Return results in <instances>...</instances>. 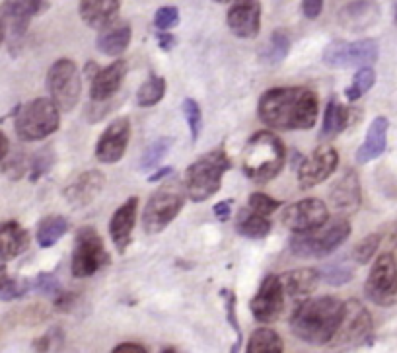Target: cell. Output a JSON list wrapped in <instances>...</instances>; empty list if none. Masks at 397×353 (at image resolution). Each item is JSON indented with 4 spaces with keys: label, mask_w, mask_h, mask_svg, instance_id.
I'll return each mask as SVG.
<instances>
[{
    "label": "cell",
    "mask_w": 397,
    "mask_h": 353,
    "mask_svg": "<svg viewBox=\"0 0 397 353\" xmlns=\"http://www.w3.org/2000/svg\"><path fill=\"white\" fill-rule=\"evenodd\" d=\"M257 114L265 125L279 131L312 129L320 114L317 94L304 86H281L267 90L257 104Z\"/></svg>",
    "instance_id": "obj_1"
},
{
    "label": "cell",
    "mask_w": 397,
    "mask_h": 353,
    "mask_svg": "<svg viewBox=\"0 0 397 353\" xmlns=\"http://www.w3.org/2000/svg\"><path fill=\"white\" fill-rule=\"evenodd\" d=\"M345 302L335 297L304 299L290 316V330L306 343L324 345L331 342L343 318Z\"/></svg>",
    "instance_id": "obj_2"
},
{
    "label": "cell",
    "mask_w": 397,
    "mask_h": 353,
    "mask_svg": "<svg viewBox=\"0 0 397 353\" xmlns=\"http://www.w3.org/2000/svg\"><path fill=\"white\" fill-rule=\"evenodd\" d=\"M286 162V149L271 131H259L251 137L241 152V170L251 182L265 183L279 176Z\"/></svg>",
    "instance_id": "obj_3"
},
{
    "label": "cell",
    "mask_w": 397,
    "mask_h": 353,
    "mask_svg": "<svg viewBox=\"0 0 397 353\" xmlns=\"http://www.w3.org/2000/svg\"><path fill=\"white\" fill-rule=\"evenodd\" d=\"M232 162L224 149L209 150L193 162L185 172V195L191 201L201 203L220 190L224 174L230 170Z\"/></svg>",
    "instance_id": "obj_4"
},
{
    "label": "cell",
    "mask_w": 397,
    "mask_h": 353,
    "mask_svg": "<svg viewBox=\"0 0 397 353\" xmlns=\"http://www.w3.org/2000/svg\"><path fill=\"white\" fill-rule=\"evenodd\" d=\"M59 107L55 106L51 98H35L32 102L24 104L16 116V135L21 141H41L55 133L61 119Z\"/></svg>",
    "instance_id": "obj_5"
},
{
    "label": "cell",
    "mask_w": 397,
    "mask_h": 353,
    "mask_svg": "<svg viewBox=\"0 0 397 353\" xmlns=\"http://www.w3.org/2000/svg\"><path fill=\"white\" fill-rule=\"evenodd\" d=\"M351 235V223L337 217L331 223L312 233H302L290 242V250L298 257H325L345 242Z\"/></svg>",
    "instance_id": "obj_6"
},
{
    "label": "cell",
    "mask_w": 397,
    "mask_h": 353,
    "mask_svg": "<svg viewBox=\"0 0 397 353\" xmlns=\"http://www.w3.org/2000/svg\"><path fill=\"white\" fill-rule=\"evenodd\" d=\"M109 264V254L104 246L102 236L98 235L94 226H82L76 233L73 250L71 271L74 278H92L100 269Z\"/></svg>",
    "instance_id": "obj_7"
},
{
    "label": "cell",
    "mask_w": 397,
    "mask_h": 353,
    "mask_svg": "<svg viewBox=\"0 0 397 353\" xmlns=\"http://www.w3.org/2000/svg\"><path fill=\"white\" fill-rule=\"evenodd\" d=\"M185 203V195L183 190L176 185V183H169L160 188L150 199H148L147 207H145V213H142V226L148 235H158L166 228L176 217L179 211L183 209Z\"/></svg>",
    "instance_id": "obj_8"
},
{
    "label": "cell",
    "mask_w": 397,
    "mask_h": 353,
    "mask_svg": "<svg viewBox=\"0 0 397 353\" xmlns=\"http://www.w3.org/2000/svg\"><path fill=\"white\" fill-rule=\"evenodd\" d=\"M47 88L55 106L61 111H71L82 92V78L71 59H59L47 73Z\"/></svg>",
    "instance_id": "obj_9"
},
{
    "label": "cell",
    "mask_w": 397,
    "mask_h": 353,
    "mask_svg": "<svg viewBox=\"0 0 397 353\" xmlns=\"http://www.w3.org/2000/svg\"><path fill=\"white\" fill-rule=\"evenodd\" d=\"M366 297L374 305L389 307L397 300V257L386 252L378 257L366 279Z\"/></svg>",
    "instance_id": "obj_10"
},
{
    "label": "cell",
    "mask_w": 397,
    "mask_h": 353,
    "mask_svg": "<svg viewBox=\"0 0 397 353\" xmlns=\"http://www.w3.org/2000/svg\"><path fill=\"white\" fill-rule=\"evenodd\" d=\"M322 61L331 69L370 66L378 61V43L374 39L362 42H331L324 49Z\"/></svg>",
    "instance_id": "obj_11"
},
{
    "label": "cell",
    "mask_w": 397,
    "mask_h": 353,
    "mask_svg": "<svg viewBox=\"0 0 397 353\" xmlns=\"http://www.w3.org/2000/svg\"><path fill=\"white\" fill-rule=\"evenodd\" d=\"M335 338L341 345H362L372 340V316L358 300L345 302L343 318Z\"/></svg>",
    "instance_id": "obj_12"
},
{
    "label": "cell",
    "mask_w": 397,
    "mask_h": 353,
    "mask_svg": "<svg viewBox=\"0 0 397 353\" xmlns=\"http://www.w3.org/2000/svg\"><path fill=\"white\" fill-rule=\"evenodd\" d=\"M325 223H327V207L324 201L315 197L288 205L282 213V225L296 235L317 230Z\"/></svg>",
    "instance_id": "obj_13"
},
{
    "label": "cell",
    "mask_w": 397,
    "mask_h": 353,
    "mask_svg": "<svg viewBox=\"0 0 397 353\" xmlns=\"http://www.w3.org/2000/svg\"><path fill=\"white\" fill-rule=\"evenodd\" d=\"M251 314L261 324H271L282 314L284 309V289H282L281 278L267 275L263 279L261 287L251 299Z\"/></svg>",
    "instance_id": "obj_14"
},
{
    "label": "cell",
    "mask_w": 397,
    "mask_h": 353,
    "mask_svg": "<svg viewBox=\"0 0 397 353\" xmlns=\"http://www.w3.org/2000/svg\"><path fill=\"white\" fill-rule=\"evenodd\" d=\"M230 32L241 39H253L261 30V2L259 0H232L226 14Z\"/></svg>",
    "instance_id": "obj_15"
},
{
    "label": "cell",
    "mask_w": 397,
    "mask_h": 353,
    "mask_svg": "<svg viewBox=\"0 0 397 353\" xmlns=\"http://www.w3.org/2000/svg\"><path fill=\"white\" fill-rule=\"evenodd\" d=\"M131 139V123L129 119L121 118L109 123L102 133V137L95 145V159L102 164H116L123 156Z\"/></svg>",
    "instance_id": "obj_16"
},
{
    "label": "cell",
    "mask_w": 397,
    "mask_h": 353,
    "mask_svg": "<svg viewBox=\"0 0 397 353\" xmlns=\"http://www.w3.org/2000/svg\"><path fill=\"white\" fill-rule=\"evenodd\" d=\"M339 164V152L333 147H320L314 150L310 159L300 164L298 168V182L302 188H314L325 182Z\"/></svg>",
    "instance_id": "obj_17"
},
{
    "label": "cell",
    "mask_w": 397,
    "mask_h": 353,
    "mask_svg": "<svg viewBox=\"0 0 397 353\" xmlns=\"http://www.w3.org/2000/svg\"><path fill=\"white\" fill-rule=\"evenodd\" d=\"M47 8V2L45 0H6L0 10L6 21V32L12 33V37H21L30 21L41 14Z\"/></svg>",
    "instance_id": "obj_18"
},
{
    "label": "cell",
    "mask_w": 397,
    "mask_h": 353,
    "mask_svg": "<svg viewBox=\"0 0 397 353\" xmlns=\"http://www.w3.org/2000/svg\"><path fill=\"white\" fill-rule=\"evenodd\" d=\"M329 201L335 211L343 215L355 213L356 209L360 207L362 201V193H360V182L355 170L345 172L337 182L331 185L329 192Z\"/></svg>",
    "instance_id": "obj_19"
},
{
    "label": "cell",
    "mask_w": 397,
    "mask_h": 353,
    "mask_svg": "<svg viewBox=\"0 0 397 353\" xmlns=\"http://www.w3.org/2000/svg\"><path fill=\"white\" fill-rule=\"evenodd\" d=\"M105 185V176L100 170L82 172L76 176L73 182L64 188V197L66 201L74 207H82L94 201L95 197L102 193Z\"/></svg>",
    "instance_id": "obj_20"
},
{
    "label": "cell",
    "mask_w": 397,
    "mask_h": 353,
    "mask_svg": "<svg viewBox=\"0 0 397 353\" xmlns=\"http://www.w3.org/2000/svg\"><path fill=\"white\" fill-rule=\"evenodd\" d=\"M129 64L123 59H117L116 63L105 66L102 71H95L92 76V86H90V96L94 102H105L111 96H116L117 90L121 88L125 80Z\"/></svg>",
    "instance_id": "obj_21"
},
{
    "label": "cell",
    "mask_w": 397,
    "mask_h": 353,
    "mask_svg": "<svg viewBox=\"0 0 397 353\" xmlns=\"http://www.w3.org/2000/svg\"><path fill=\"white\" fill-rule=\"evenodd\" d=\"M136 211H138V199L136 197H129L125 203L121 205L113 213L111 221H109V235H111V240H113V244H116L121 254L125 252L127 246L133 240Z\"/></svg>",
    "instance_id": "obj_22"
},
{
    "label": "cell",
    "mask_w": 397,
    "mask_h": 353,
    "mask_svg": "<svg viewBox=\"0 0 397 353\" xmlns=\"http://www.w3.org/2000/svg\"><path fill=\"white\" fill-rule=\"evenodd\" d=\"M380 18V8L370 0H356L341 8L337 20L349 32H364Z\"/></svg>",
    "instance_id": "obj_23"
},
{
    "label": "cell",
    "mask_w": 397,
    "mask_h": 353,
    "mask_svg": "<svg viewBox=\"0 0 397 353\" xmlns=\"http://www.w3.org/2000/svg\"><path fill=\"white\" fill-rule=\"evenodd\" d=\"M121 10V0H80V18L86 26L95 30H105L116 24L117 14Z\"/></svg>",
    "instance_id": "obj_24"
},
{
    "label": "cell",
    "mask_w": 397,
    "mask_h": 353,
    "mask_svg": "<svg viewBox=\"0 0 397 353\" xmlns=\"http://www.w3.org/2000/svg\"><path fill=\"white\" fill-rule=\"evenodd\" d=\"M30 246V235L16 221L0 225V262H10L24 254Z\"/></svg>",
    "instance_id": "obj_25"
},
{
    "label": "cell",
    "mask_w": 397,
    "mask_h": 353,
    "mask_svg": "<svg viewBox=\"0 0 397 353\" xmlns=\"http://www.w3.org/2000/svg\"><path fill=\"white\" fill-rule=\"evenodd\" d=\"M387 129H389V121H387V118H382V116L370 123V127L366 131L364 143L360 145V149L356 150V162L358 164L374 161L386 150Z\"/></svg>",
    "instance_id": "obj_26"
},
{
    "label": "cell",
    "mask_w": 397,
    "mask_h": 353,
    "mask_svg": "<svg viewBox=\"0 0 397 353\" xmlns=\"http://www.w3.org/2000/svg\"><path fill=\"white\" fill-rule=\"evenodd\" d=\"M281 281L284 295H288L294 300H304L315 289V285L320 281V273H317V269L312 268L294 269V271L284 273Z\"/></svg>",
    "instance_id": "obj_27"
},
{
    "label": "cell",
    "mask_w": 397,
    "mask_h": 353,
    "mask_svg": "<svg viewBox=\"0 0 397 353\" xmlns=\"http://www.w3.org/2000/svg\"><path fill=\"white\" fill-rule=\"evenodd\" d=\"M131 43V26L127 21H116L109 28L102 30L95 39L98 51L109 57H119Z\"/></svg>",
    "instance_id": "obj_28"
},
{
    "label": "cell",
    "mask_w": 397,
    "mask_h": 353,
    "mask_svg": "<svg viewBox=\"0 0 397 353\" xmlns=\"http://www.w3.org/2000/svg\"><path fill=\"white\" fill-rule=\"evenodd\" d=\"M236 230L246 238L259 240L271 233V219L267 215L253 211L250 207H243L238 215V221H236Z\"/></svg>",
    "instance_id": "obj_29"
},
{
    "label": "cell",
    "mask_w": 397,
    "mask_h": 353,
    "mask_svg": "<svg viewBox=\"0 0 397 353\" xmlns=\"http://www.w3.org/2000/svg\"><path fill=\"white\" fill-rule=\"evenodd\" d=\"M349 123H351V109L343 106L341 102H337L335 98H331L329 104L325 106L322 137L324 139H333L349 127Z\"/></svg>",
    "instance_id": "obj_30"
},
{
    "label": "cell",
    "mask_w": 397,
    "mask_h": 353,
    "mask_svg": "<svg viewBox=\"0 0 397 353\" xmlns=\"http://www.w3.org/2000/svg\"><path fill=\"white\" fill-rule=\"evenodd\" d=\"M66 230H68V223L64 217L49 215L37 226V242L41 248H51L59 238H63Z\"/></svg>",
    "instance_id": "obj_31"
},
{
    "label": "cell",
    "mask_w": 397,
    "mask_h": 353,
    "mask_svg": "<svg viewBox=\"0 0 397 353\" xmlns=\"http://www.w3.org/2000/svg\"><path fill=\"white\" fill-rule=\"evenodd\" d=\"M248 353H282L284 352V343L281 336L269 330V328H257L251 334L250 342H248Z\"/></svg>",
    "instance_id": "obj_32"
},
{
    "label": "cell",
    "mask_w": 397,
    "mask_h": 353,
    "mask_svg": "<svg viewBox=\"0 0 397 353\" xmlns=\"http://www.w3.org/2000/svg\"><path fill=\"white\" fill-rule=\"evenodd\" d=\"M290 51V37L284 30H277L271 33L269 42L261 51V59L269 64H279L282 59H286V55Z\"/></svg>",
    "instance_id": "obj_33"
},
{
    "label": "cell",
    "mask_w": 397,
    "mask_h": 353,
    "mask_svg": "<svg viewBox=\"0 0 397 353\" xmlns=\"http://www.w3.org/2000/svg\"><path fill=\"white\" fill-rule=\"evenodd\" d=\"M164 94H166V80L158 75L148 76L147 80L142 82V86L138 88L136 104L140 107L156 106L158 102L164 98Z\"/></svg>",
    "instance_id": "obj_34"
},
{
    "label": "cell",
    "mask_w": 397,
    "mask_h": 353,
    "mask_svg": "<svg viewBox=\"0 0 397 353\" xmlns=\"http://www.w3.org/2000/svg\"><path fill=\"white\" fill-rule=\"evenodd\" d=\"M172 145H174V139H169V137H160L152 145H148L147 150L142 152V159L138 162V168L142 172L154 170L160 161L167 154V150L172 149Z\"/></svg>",
    "instance_id": "obj_35"
},
{
    "label": "cell",
    "mask_w": 397,
    "mask_h": 353,
    "mask_svg": "<svg viewBox=\"0 0 397 353\" xmlns=\"http://www.w3.org/2000/svg\"><path fill=\"white\" fill-rule=\"evenodd\" d=\"M376 82V73H374V69H370V66H360L358 69V73L353 78V82L351 86L347 88V100L349 102H356L358 98H362L374 86Z\"/></svg>",
    "instance_id": "obj_36"
},
{
    "label": "cell",
    "mask_w": 397,
    "mask_h": 353,
    "mask_svg": "<svg viewBox=\"0 0 397 353\" xmlns=\"http://www.w3.org/2000/svg\"><path fill=\"white\" fill-rule=\"evenodd\" d=\"M30 289V283L12 278L6 268H0V300H16Z\"/></svg>",
    "instance_id": "obj_37"
},
{
    "label": "cell",
    "mask_w": 397,
    "mask_h": 353,
    "mask_svg": "<svg viewBox=\"0 0 397 353\" xmlns=\"http://www.w3.org/2000/svg\"><path fill=\"white\" fill-rule=\"evenodd\" d=\"M380 242H382V235L380 233H374V235H368L366 238H362L355 246V250H353V257H355L356 264H362V266L368 264L378 252Z\"/></svg>",
    "instance_id": "obj_38"
},
{
    "label": "cell",
    "mask_w": 397,
    "mask_h": 353,
    "mask_svg": "<svg viewBox=\"0 0 397 353\" xmlns=\"http://www.w3.org/2000/svg\"><path fill=\"white\" fill-rule=\"evenodd\" d=\"M181 109H183V116L187 119L189 129H191V139L197 141L198 135H201V125H203L201 106H198L193 98H185L183 104H181Z\"/></svg>",
    "instance_id": "obj_39"
},
{
    "label": "cell",
    "mask_w": 397,
    "mask_h": 353,
    "mask_svg": "<svg viewBox=\"0 0 397 353\" xmlns=\"http://www.w3.org/2000/svg\"><path fill=\"white\" fill-rule=\"evenodd\" d=\"M324 279L331 285H345L353 279V268L347 262H335L324 269Z\"/></svg>",
    "instance_id": "obj_40"
},
{
    "label": "cell",
    "mask_w": 397,
    "mask_h": 353,
    "mask_svg": "<svg viewBox=\"0 0 397 353\" xmlns=\"http://www.w3.org/2000/svg\"><path fill=\"white\" fill-rule=\"evenodd\" d=\"M179 24V10L176 6H162L154 16V26L160 32H169Z\"/></svg>",
    "instance_id": "obj_41"
},
{
    "label": "cell",
    "mask_w": 397,
    "mask_h": 353,
    "mask_svg": "<svg viewBox=\"0 0 397 353\" xmlns=\"http://www.w3.org/2000/svg\"><path fill=\"white\" fill-rule=\"evenodd\" d=\"M248 207L253 209V211H257V213L267 215V217H269V215L275 213V211L281 207V203H279L277 199L269 197V195H265V193H251Z\"/></svg>",
    "instance_id": "obj_42"
},
{
    "label": "cell",
    "mask_w": 397,
    "mask_h": 353,
    "mask_svg": "<svg viewBox=\"0 0 397 353\" xmlns=\"http://www.w3.org/2000/svg\"><path fill=\"white\" fill-rule=\"evenodd\" d=\"M222 297L226 300V314H228V322H230V326L234 328V332L238 336V343L232 347L234 352L236 350H240L241 345V330H240V324H238V316H236V295H234V291L224 289L222 291Z\"/></svg>",
    "instance_id": "obj_43"
},
{
    "label": "cell",
    "mask_w": 397,
    "mask_h": 353,
    "mask_svg": "<svg viewBox=\"0 0 397 353\" xmlns=\"http://www.w3.org/2000/svg\"><path fill=\"white\" fill-rule=\"evenodd\" d=\"M53 162H55V154H53L51 147L45 150H39V154L35 156V161H33V164H32L33 182H35V180H39L43 174H47V172H49V168L53 166Z\"/></svg>",
    "instance_id": "obj_44"
},
{
    "label": "cell",
    "mask_w": 397,
    "mask_h": 353,
    "mask_svg": "<svg viewBox=\"0 0 397 353\" xmlns=\"http://www.w3.org/2000/svg\"><path fill=\"white\" fill-rule=\"evenodd\" d=\"M33 287L39 291V293H45V295H53V297H57V295L61 293V285L57 283V279H55V275H53V273H39V275L35 278Z\"/></svg>",
    "instance_id": "obj_45"
},
{
    "label": "cell",
    "mask_w": 397,
    "mask_h": 353,
    "mask_svg": "<svg viewBox=\"0 0 397 353\" xmlns=\"http://www.w3.org/2000/svg\"><path fill=\"white\" fill-rule=\"evenodd\" d=\"M324 10V0H302V12L308 20H315Z\"/></svg>",
    "instance_id": "obj_46"
},
{
    "label": "cell",
    "mask_w": 397,
    "mask_h": 353,
    "mask_svg": "<svg viewBox=\"0 0 397 353\" xmlns=\"http://www.w3.org/2000/svg\"><path fill=\"white\" fill-rule=\"evenodd\" d=\"M212 213L214 217L222 221V223H226V221H230V215H232V201H220V203L214 205V209H212Z\"/></svg>",
    "instance_id": "obj_47"
},
{
    "label": "cell",
    "mask_w": 397,
    "mask_h": 353,
    "mask_svg": "<svg viewBox=\"0 0 397 353\" xmlns=\"http://www.w3.org/2000/svg\"><path fill=\"white\" fill-rule=\"evenodd\" d=\"M156 39L158 45H160V49H164V51L174 49V45H176V37H174L169 32H160L156 35Z\"/></svg>",
    "instance_id": "obj_48"
},
{
    "label": "cell",
    "mask_w": 397,
    "mask_h": 353,
    "mask_svg": "<svg viewBox=\"0 0 397 353\" xmlns=\"http://www.w3.org/2000/svg\"><path fill=\"white\" fill-rule=\"evenodd\" d=\"M113 352L116 353H129V352L147 353L148 350L145 347V345H140V343H119L117 347H113Z\"/></svg>",
    "instance_id": "obj_49"
},
{
    "label": "cell",
    "mask_w": 397,
    "mask_h": 353,
    "mask_svg": "<svg viewBox=\"0 0 397 353\" xmlns=\"http://www.w3.org/2000/svg\"><path fill=\"white\" fill-rule=\"evenodd\" d=\"M174 172V168L172 166H166V168H160L158 172H152L150 176H148V182L150 183H156V182H160V180H164L166 176H169Z\"/></svg>",
    "instance_id": "obj_50"
},
{
    "label": "cell",
    "mask_w": 397,
    "mask_h": 353,
    "mask_svg": "<svg viewBox=\"0 0 397 353\" xmlns=\"http://www.w3.org/2000/svg\"><path fill=\"white\" fill-rule=\"evenodd\" d=\"M8 139H6V135L4 133H0V162L6 159V154H8Z\"/></svg>",
    "instance_id": "obj_51"
},
{
    "label": "cell",
    "mask_w": 397,
    "mask_h": 353,
    "mask_svg": "<svg viewBox=\"0 0 397 353\" xmlns=\"http://www.w3.org/2000/svg\"><path fill=\"white\" fill-rule=\"evenodd\" d=\"M4 35H6V21H4V16H2V10H0V45L4 42Z\"/></svg>",
    "instance_id": "obj_52"
},
{
    "label": "cell",
    "mask_w": 397,
    "mask_h": 353,
    "mask_svg": "<svg viewBox=\"0 0 397 353\" xmlns=\"http://www.w3.org/2000/svg\"><path fill=\"white\" fill-rule=\"evenodd\" d=\"M389 242L394 244V246L397 248V225H396V228H394V233H391V236H389Z\"/></svg>",
    "instance_id": "obj_53"
},
{
    "label": "cell",
    "mask_w": 397,
    "mask_h": 353,
    "mask_svg": "<svg viewBox=\"0 0 397 353\" xmlns=\"http://www.w3.org/2000/svg\"><path fill=\"white\" fill-rule=\"evenodd\" d=\"M396 26H397V0H396Z\"/></svg>",
    "instance_id": "obj_54"
},
{
    "label": "cell",
    "mask_w": 397,
    "mask_h": 353,
    "mask_svg": "<svg viewBox=\"0 0 397 353\" xmlns=\"http://www.w3.org/2000/svg\"><path fill=\"white\" fill-rule=\"evenodd\" d=\"M216 2H226V0H216Z\"/></svg>",
    "instance_id": "obj_55"
}]
</instances>
